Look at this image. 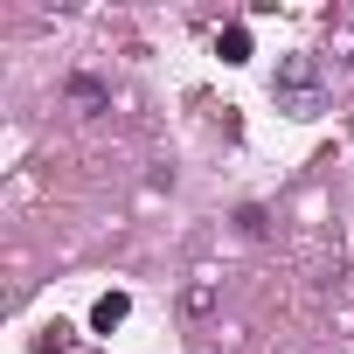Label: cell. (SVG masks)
Here are the masks:
<instances>
[{"mask_svg": "<svg viewBox=\"0 0 354 354\" xmlns=\"http://www.w3.org/2000/svg\"><path fill=\"white\" fill-rule=\"evenodd\" d=\"M216 49H223V63H250V28H223Z\"/></svg>", "mask_w": 354, "mask_h": 354, "instance_id": "obj_5", "label": "cell"}, {"mask_svg": "<svg viewBox=\"0 0 354 354\" xmlns=\"http://www.w3.org/2000/svg\"><path fill=\"white\" fill-rule=\"evenodd\" d=\"M271 97H278V111H292V118H319V104H326V70H319V56H278Z\"/></svg>", "mask_w": 354, "mask_h": 354, "instance_id": "obj_1", "label": "cell"}, {"mask_svg": "<svg viewBox=\"0 0 354 354\" xmlns=\"http://www.w3.org/2000/svg\"><path fill=\"white\" fill-rule=\"evenodd\" d=\"M236 230H243V236H264L271 223H264V209H257V202H243V209H236Z\"/></svg>", "mask_w": 354, "mask_h": 354, "instance_id": "obj_7", "label": "cell"}, {"mask_svg": "<svg viewBox=\"0 0 354 354\" xmlns=\"http://www.w3.org/2000/svg\"><path fill=\"white\" fill-rule=\"evenodd\" d=\"M70 340H77V326H63V319H49V326L35 333V354H70Z\"/></svg>", "mask_w": 354, "mask_h": 354, "instance_id": "obj_4", "label": "cell"}, {"mask_svg": "<svg viewBox=\"0 0 354 354\" xmlns=\"http://www.w3.org/2000/svg\"><path fill=\"white\" fill-rule=\"evenodd\" d=\"M63 91H70V104H77V111H84V118H97V111H104V104H111V91H104V84H97V77H70V84H63Z\"/></svg>", "mask_w": 354, "mask_h": 354, "instance_id": "obj_2", "label": "cell"}, {"mask_svg": "<svg viewBox=\"0 0 354 354\" xmlns=\"http://www.w3.org/2000/svg\"><path fill=\"white\" fill-rule=\"evenodd\" d=\"M125 313H132V299H125V292H104V299L91 306V333H111V326H125Z\"/></svg>", "mask_w": 354, "mask_h": 354, "instance_id": "obj_3", "label": "cell"}, {"mask_svg": "<svg viewBox=\"0 0 354 354\" xmlns=\"http://www.w3.org/2000/svg\"><path fill=\"white\" fill-rule=\"evenodd\" d=\"M181 306H188L195 319H202V313H216V285H188V292H181Z\"/></svg>", "mask_w": 354, "mask_h": 354, "instance_id": "obj_6", "label": "cell"}]
</instances>
